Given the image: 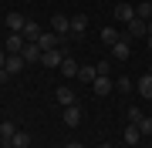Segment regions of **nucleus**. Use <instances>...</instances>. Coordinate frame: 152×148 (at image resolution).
I'll return each instance as SVG.
<instances>
[{"label":"nucleus","instance_id":"f257e3e1","mask_svg":"<svg viewBox=\"0 0 152 148\" xmlns=\"http://www.w3.org/2000/svg\"><path fill=\"white\" fill-rule=\"evenodd\" d=\"M37 44H41V51H54V47L64 44V37H61V34H54V30H41Z\"/></svg>","mask_w":152,"mask_h":148},{"label":"nucleus","instance_id":"f03ea898","mask_svg":"<svg viewBox=\"0 0 152 148\" xmlns=\"http://www.w3.org/2000/svg\"><path fill=\"white\" fill-rule=\"evenodd\" d=\"M41 64H44V67H61V64H64V47L44 51V54H41Z\"/></svg>","mask_w":152,"mask_h":148},{"label":"nucleus","instance_id":"7ed1b4c3","mask_svg":"<svg viewBox=\"0 0 152 148\" xmlns=\"http://www.w3.org/2000/svg\"><path fill=\"white\" fill-rule=\"evenodd\" d=\"M24 44H27V40H24V34H10V37L4 40V51H7V54H20Z\"/></svg>","mask_w":152,"mask_h":148},{"label":"nucleus","instance_id":"20e7f679","mask_svg":"<svg viewBox=\"0 0 152 148\" xmlns=\"http://www.w3.org/2000/svg\"><path fill=\"white\" fill-rule=\"evenodd\" d=\"M91 88H95V94H112V88H115V81L108 74H98L95 81H91Z\"/></svg>","mask_w":152,"mask_h":148},{"label":"nucleus","instance_id":"39448f33","mask_svg":"<svg viewBox=\"0 0 152 148\" xmlns=\"http://www.w3.org/2000/svg\"><path fill=\"white\" fill-rule=\"evenodd\" d=\"M41 44H24V51H20V57L27 61V64H41Z\"/></svg>","mask_w":152,"mask_h":148},{"label":"nucleus","instance_id":"423d86ee","mask_svg":"<svg viewBox=\"0 0 152 148\" xmlns=\"http://www.w3.org/2000/svg\"><path fill=\"white\" fill-rule=\"evenodd\" d=\"M129 37H149V20H129Z\"/></svg>","mask_w":152,"mask_h":148},{"label":"nucleus","instance_id":"0eeeda50","mask_svg":"<svg viewBox=\"0 0 152 148\" xmlns=\"http://www.w3.org/2000/svg\"><path fill=\"white\" fill-rule=\"evenodd\" d=\"M7 27H10V34H24V27H27V17H20V14H7Z\"/></svg>","mask_w":152,"mask_h":148},{"label":"nucleus","instance_id":"6e6552de","mask_svg":"<svg viewBox=\"0 0 152 148\" xmlns=\"http://www.w3.org/2000/svg\"><path fill=\"white\" fill-rule=\"evenodd\" d=\"M24 64H27V61H24L20 54H7V64H4V67H7V74H20Z\"/></svg>","mask_w":152,"mask_h":148},{"label":"nucleus","instance_id":"1a4fd4ad","mask_svg":"<svg viewBox=\"0 0 152 148\" xmlns=\"http://www.w3.org/2000/svg\"><path fill=\"white\" fill-rule=\"evenodd\" d=\"M51 27H54V34H61V37H64V34L71 30V20H68L64 14H54V17H51Z\"/></svg>","mask_w":152,"mask_h":148},{"label":"nucleus","instance_id":"9d476101","mask_svg":"<svg viewBox=\"0 0 152 148\" xmlns=\"http://www.w3.org/2000/svg\"><path fill=\"white\" fill-rule=\"evenodd\" d=\"M129 37H122L118 40V44H112V61H125V57H129Z\"/></svg>","mask_w":152,"mask_h":148},{"label":"nucleus","instance_id":"9b49d317","mask_svg":"<svg viewBox=\"0 0 152 148\" xmlns=\"http://www.w3.org/2000/svg\"><path fill=\"white\" fill-rule=\"evenodd\" d=\"M64 125H68V128L81 125V108H78V104H71V108H64Z\"/></svg>","mask_w":152,"mask_h":148},{"label":"nucleus","instance_id":"f8f14e48","mask_svg":"<svg viewBox=\"0 0 152 148\" xmlns=\"http://www.w3.org/2000/svg\"><path fill=\"white\" fill-rule=\"evenodd\" d=\"M85 30H88V17H85V14H78V17H71V34H75V37H81Z\"/></svg>","mask_w":152,"mask_h":148},{"label":"nucleus","instance_id":"ddd939ff","mask_svg":"<svg viewBox=\"0 0 152 148\" xmlns=\"http://www.w3.org/2000/svg\"><path fill=\"white\" fill-rule=\"evenodd\" d=\"M14 135H17V125H14V121H4V125H0V142L10 145V142H14Z\"/></svg>","mask_w":152,"mask_h":148},{"label":"nucleus","instance_id":"4468645a","mask_svg":"<svg viewBox=\"0 0 152 148\" xmlns=\"http://www.w3.org/2000/svg\"><path fill=\"white\" fill-rule=\"evenodd\" d=\"M54 98H58V104H64V108H71V104H75V94H71V88H64V84L54 91Z\"/></svg>","mask_w":152,"mask_h":148},{"label":"nucleus","instance_id":"2eb2a0df","mask_svg":"<svg viewBox=\"0 0 152 148\" xmlns=\"http://www.w3.org/2000/svg\"><path fill=\"white\" fill-rule=\"evenodd\" d=\"M139 94H142L145 101H152V74H142V77H139Z\"/></svg>","mask_w":152,"mask_h":148},{"label":"nucleus","instance_id":"dca6fc26","mask_svg":"<svg viewBox=\"0 0 152 148\" xmlns=\"http://www.w3.org/2000/svg\"><path fill=\"white\" fill-rule=\"evenodd\" d=\"M115 17H118V20H125V24H129V20H135V7L118 4V7H115Z\"/></svg>","mask_w":152,"mask_h":148},{"label":"nucleus","instance_id":"f3484780","mask_svg":"<svg viewBox=\"0 0 152 148\" xmlns=\"http://www.w3.org/2000/svg\"><path fill=\"white\" fill-rule=\"evenodd\" d=\"M37 37H41V27L34 20H27V27H24V40H27V44H37Z\"/></svg>","mask_w":152,"mask_h":148},{"label":"nucleus","instance_id":"a211bd4d","mask_svg":"<svg viewBox=\"0 0 152 148\" xmlns=\"http://www.w3.org/2000/svg\"><path fill=\"white\" fill-rule=\"evenodd\" d=\"M10 148H31V135L17 128V135H14V142H10Z\"/></svg>","mask_w":152,"mask_h":148},{"label":"nucleus","instance_id":"6ab92c4d","mask_svg":"<svg viewBox=\"0 0 152 148\" xmlns=\"http://www.w3.org/2000/svg\"><path fill=\"white\" fill-rule=\"evenodd\" d=\"M139 138H142V131L135 125H125V145H139Z\"/></svg>","mask_w":152,"mask_h":148},{"label":"nucleus","instance_id":"aec40b11","mask_svg":"<svg viewBox=\"0 0 152 148\" xmlns=\"http://www.w3.org/2000/svg\"><path fill=\"white\" fill-rule=\"evenodd\" d=\"M118 40H122V37H118V30H115V27H105V30H102V44L112 47V44H118Z\"/></svg>","mask_w":152,"mask_h":148},{"label":"nucleus","instance_id":"412c9836","mask_svg":"<svg viewBox=\"0 0 152 148\" xmlns=\"http://www.w3.org/2000/svg\"><path fill=\"white\" fill-rule=\"evenodd\" d=\"M135 17H139V20H149V17H152V4H149V0H142V4L135 7Z\"/></svg>","mask_w":152,"mask_h":148},{"label":"nucleus","instance_id":"4be33fe9","mask_svg":"<svg viewBox=\"0 0 152 148\" xmlns=\"http://www.w3.org/2000/svg\"><path fill=\"white\" fill-rule=\"evenodd\" d=\"M95 77H98V71H95V67H78V81H88V84H91Z\"/></svg>","mask_w":152,"mask_h":148},{"label":"nucleus","instance_id":"5701e85b","mask_svg":"<svg viewBox=\"0 0 152 148\" xmlns=\"http://www.w3.org/2000/svg\"><path fill=\"white\" fill-rule=\"evenodd\" d=\"M61 74H68V77H78V64L71 57H64V64H61Z\"/></svg>","mask_w":152,"mask_h":148},{"label":"nucleus","instance_id":"b1692460","mask_svg":"<svg viewBox=\"0 0 152 148\" xmlns=\"http://www.w3.org/2000/svg\"><path fill=\"white\" fill-rule=\"evenodd\" d=\"M142 118H145V115H142V108H129V125H139Z\"/></svg>","mask_w":152,"mask_h":148},{"label":"nucleus","instance_id":"393cba45","mask_svg":"<svg viewBox=\"0 0 152 148\" xmlns=\"http://www.w3.org/2000/svg\"><path fill=\"white\" fill-rule=\"evenodd\" d=\"M135 128H139V131H142V135H152V118H142V121H139V125H135Z\"/></svg>","mask_w":152,"mask_h":148},{"label":"nucleus","instance_id":"a878e982","mask_svg":"<svg viewBox=\"0 0 152 148\" xmlns=\"http://www.w3.org/2000/svg\"><path fill=\"white\" fill-rule=\"evenodd\" d=\"M95 71H98V74H108V71H112V61H102V64H98Z\"/></svg>","mask_w":152,"mask_h":148},{"label":"nucleus","instance_id":"bb28decb","mask_svg":"<svg viewBox=\"0 0 152 148\" xmlns=\"http://www.w3.org/2000/svg\"><path fill=\"white\" fill-rule=\"evenodd\" d=\"M115 88H122V91H129V88H132V81H129V77H118V81H115Z\"/></svg>","mask_w":152,"mask_h":148},{"label":"nucleus","instance_id":"cd10ccee","mask_svg":"<svg viewBox=\"0 0 152 148\" xmlns=\"http://www.w3.org/2000/svg\"><path fill=\"white\" fill-rule=\"evenodd\" d=\"M7 77H10V74H7V67H0V84H4Z\"/></svg>","mask_w":152,"mask_h":148},{"label":"nucleus","instance_id":"c85d7f7f","mask_svg":"<svg viewBox=\"0 0 152 148\" xmlns=\"http://www.w3.org/2000/svg\"><path fill=\"white\" fill-rule=\"evenodd\" d=\"M7 64V51H0V67H4Z\"/></svg>","mask_w":152,"mask_h":148},{"label":"nucleus","instance_id":"c756f323","mask_svg":"<svg viewBox=\"0 0 152 148\" xmlns=\"http://www.w3.org/2000/svg\"><path fill=\"white\" fill-rule=\"evenodd\" d=\"M68 148H85V145L81 142H68Z\"/></svg>","mask_w":152,"mask_h":148},{"label":"nucleus","instance_id":"7c9ffc66","mask_svg":"<svg viewBox=\"0 0 152 148\" xmlns=\"http://www.w3.org/2000/svg\"><path fill=\"white\" fill-rule=\"evenodd\" d=\"M149 47H152V34H149Z\"/></svg>","mask_w":152,"mask_h":148},{"label":"nucleus","instance_id":"2f4dec72","mask_svg":"<svg viewBox=\"0 0 152 148\" xmlns=\"http://www.w3.org/2000/svg\"><path fill=\"white\" fill-rule=\"evenodd\" d=\"M98 148H112V145H98Z\"/></svg>","mask_w":152,"mask_h":148},{"label":"nucleus","instance_id":"473e14b6","mask_svg":"<svg viewBox=\"0 0 152 148\" xmlns=\"http://www.w3.org/2000/svg\"><path fill=\"white\" fill-rule=\"evenodd\" d=\"M149 34H152V20H149Z\"/></svg>","mask_w":152,"mask_h":148},{"label":"nucleus","instance_id":"72a5a7b5","mask_svg":"<svg viewBox=\"0 0 152 148\" xmlns=\"http://www.w3.org/2000/svg\"><path fill=\"white\" fill-rule=\"evenodd\" d=\"M27 4H31V0H27Z\"/></svg>","mask_w":152,"mask_h":148}]
</instances>
